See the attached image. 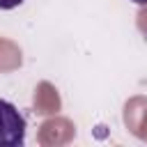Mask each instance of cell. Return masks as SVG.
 <instances>
[{
	"label": "cell",
	"instance_id": "3",
	"mask_svg": "<svg viewBox=\"0 0 147 147\" xmlns=\"http://www.w3.org/2000/svg\"><path fill=\"white\" fill-rule=\"evenodd\" d=\"M133 5H147V0H131Z\"/></svg>",
	"mask_w": 147,
	"mask_h": 147
},
{
	"label": "cell",
	"instance_id": "2",
	"mask_svg": "<svg viewBox=\"0 0 147 147\" xmlns=\"http://www.w3.org/2000/svg\"><path fill=\"white\" fill-rule=\"evenodd\" d=\"M25 0H0V9H16V7H21Z\"/></svg>",
	"mask_w": 147,
	"mask_h": 147
},
{
	"label": "cell",
	"instance_id": "1",
	"mask_svg": "<svg viewBox=\"0 0 147 147\" xmlns=\"http://www.w3.org/2000/svg\"><path fill=\"white\" fill-rule=\"evenodd\" d=\"M28 122L23 113L7 99H0V147H23Z\"/></svg>",
	"mask_w": 147,
	"mask_h": 147
}]
</instances>
